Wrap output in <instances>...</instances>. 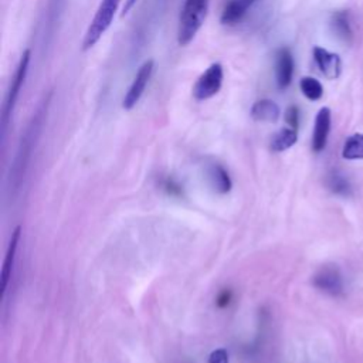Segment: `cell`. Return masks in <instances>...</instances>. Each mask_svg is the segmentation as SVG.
<instances>
[{"instance_id":"obj_7","label":"cell","mask_w":363,"mask_h":363,"mask_svg":"<svg viewBox=\"0 0 363 363\" xmlns=\"http://www.w3.org/2000/svg\"><path fill=\"white\" fill-rule=\"evenodd\" d=\"M294 75V57L286 47H281L275 52V81L279 89L291 85Z\"/></svg>"},{"instance_id":"obj_15","label":"cell","mask_w":363,"mask_h":363,"mask_svg":"<svg viewBox=\"0 0 363 363\" xmlns=\"http://www.w3.org/2000/svg\"><path fill=\"white\" fill-rule=\"evenodd\" d=\"M342 156L347 160L363 159V133H354L346 139L342 149Z\"/></svg>"},{"instance_id":"obj_16","label":"cell","mask_w":363,"mask_h":363,"mask_svg":"<svg viewBox=\"0 0 363 363\" xmlns=\"http://www.w3.org/2000/svg\"><path fill=\"white\" fill-rule=\"evenodd\" d=\"M299 88L303 96L309 101H319L323 95L322 84L313 77H302L299 81Z\"/></svg>"},{"instance_id":"obj_3","label":"cell","mask_w":363,"mask_h":363,"mask_svg":"<svg viewBox=\"0 0 363 363\" xmlns=\"http://www.w3.org/2000/svg\"><path fill=\"white\" fill-rule=\"evenodd\" d=\"M30 58H31V51L26 50L21 54V58H20L18 65L16 68L14 77H13V79L10 82L7 94H6V99H4V105H3V113H1V132L3 133L6 132L9 121H10L11 115H13L14 108H16V104H17L21 86H23V84L26 81V77H27V72H28Z\"/></svg>"},{"instance_id":"obj_11","label":"cell","mask_w":363,"mask_h":363,"mask_svg":"<svg viewBox=\"0 0 363 363\" xmlns=\"http://www.w3.org/2000/svg\"><path fill=\"white\" fill-rule=\"evenodd\" d=\"M20 227H16V230L11 233V238L9 242V248L6 252V258L3 262V268H1V275H0V281H1V295H4L10 277H11V269H13V264H14V257H16V250L18 245V238H20Z\"/></svg>"},{"instance_id":"obj_13","label":"cell","mask_w":363,"mask_h":363,"mask_svg":"<svg viewBox=\"0 0 363 363\" xmlns=\"http://www.w3.org/2000/svg\"><path fill=\"white\" fill-rule=\"evenodd\" d=\"M298 140L296 129L294 128H282L279 132H277L271 140V149L274 152H284L289 147H292Z\"/></svg>"},{"instance_id":"obj_2","label":"cell","mask_w":363,"mask_h":363,"mask_svg":"<svg viewBox=\"0 0 363 363\" xmlns=\"http://www.w3.org/2000/svg\"><path fill=\"white\" fill-rule=\"evenodd\" d=\"M121 4V0H101L94 18L91 20L84 40H82V50L86 51L92 48L101 37L106 33V30L111 27L115 13L118 11V7Z\"/></svg>"},{"instance_id":"obj_9","label":"cell","mask_w":363,"mask_h":363,"mask_svg":"<svg viewBox=\"0 0 363 363\" xmlns=\"http://www.w3.org/2000/svg\"><path fill=\"white\" fill-rule=\"evenodd\" d=\"M330 109L328 106H323L318 111L315 116V125H313V133H312V149L313 152H322L326 146L328 136L330 132Z\"/></svg>"},{"instance_id":"obj_5","label":"cell","mask_w":363,"mask_h":363,"mask_svg":"<svg viewBox=\"0 0 363 363\" xmlns=\"http://www.w3.org/2000/svg\"><path fill=\"white\" fill-rule=\"evenodd\" d=\"M153 69H155V61L153 60H146L139 67V69L136 71V75H135L129 89L126 91V94L123 96V101H122L123 109L129 111V109H132L139 102V99L142 98V95H143V92L146 89V85H147L149 79L152 78Z\"/></svg>"},{"instance_id":"obj_17","label":"cell","mask_w":363,"mask_h":363,"mask_svg":"<svg viewBox=\"0 0 363 363\" xmlns=\"http://www.w3.org/2000/svg\"><path fill=\"white\" fill-rule=\"evenodd\" d=\"M332 26L333 30L336 31V34L343 38V40H349L352 37V30H350V24H349V18L347 14L345 11H339L333 16L332 18Z\"/></svg>"},{"instance_id":"obj_14","label":"cell","mask_w":363,"mask_h":363,"mask_svg":"<svg viewBox=\"0 0 363 363\" xmlns=\"http://www.w3.org/2000/svg\"><path fill=\"white\" fill-rule=\"evenodd\" d=\"M208 176H210V182L211 186L218 191V193H227L231 190V180L230 176L227 173V170L224 167H221L220 164H213L208 170Z\"/></svg>"},{"instance_id":"obj_12","label":"cell","mask_w":363,"mask_h":363,"mask_svg":"<svg viewBox=\"0 0 363 363\" xmlns=\"http://www.w3.org/2000/svg\"><path fill=\"white\" fill-rule=\"evenodd\" d=\"M255 1L257 0H230L221 13V23L228 26L238 23Z\"/></svg>"},{"instance_id":"obj_8","label":"cell","mask_w":363,"mask_h":363,"mask_svg":"<svg viewBox=\"0 0 363 363\" xmlns=\"http://www.w3.org/2000/svg\"><path fill=\"white\" fill-rule=\"evenodd\" d=\"M313 60L320 69V72L328 78V79H336L340 75L342 71V61L340 57L335 52H330L322 47H313Z\"/></svg>"},{"instance_id":"obj_19","label":"cell","mask_w":363,"mask_h":363,"mask_svg":"<svg viewBox=\"0 0 363 363\" xmlns=\"http://www.w3.org/2000/svg\"><path fill=\"white\" fill-rule=\"evenodd\" d=\"M285 122L289 125V128L298 129L299 125V109L295 105H291L285 111Z\"/></svg>"},{"instance_id":"obj_20","label":"cell","mask_w":363,"mask_h":363,"mask_svg":"<svg viewBox=\"0 0 363 363\" xmlns=\"http://www.w3.org/2000/svg\"><path fill=\"white\" fill-rule=\"evenodd\" d=\"M228 353L225 349H216L208 356V363H228Z\"/></svg>"},{"instance_id":"obj_4","label":"cell","mask_w":363,"mask_h":363,"mask_svg":"<svg viewBox=\"0 0 363 363\" xmlns=\"http://www.w3.org/2000/svg\"><path fill=\"white\" fill-rule=\"evenodd\" d=\"M223 65L220 62H213L196 81L193 85V96L197 101H206L217 95L223 85Z\"/></svg>"},{"instance_id":"obj_18","label":"cell","mask_w":363,"mask_h":363,"mask_svg":"<svg viewBox=\"0 0 363 363\" xmlns=\"http://www.w3.org/2000/svg\"><path fill=\"white\" fill-rule=\"evenodd\" d=\"M328 186L336 194H340V196H349L350 194V184L342 174H337V173L330 174Z\"/></svg>"},{"instance_id":"obj_10","label":"cell","mask_w":363,"mask_h":363,"mask_svg":"<svg viewBox=\"0 0 363 363\" xmlns=\"http://www.w3.org/2000/svg\"><path fill=\"white\" fill-rule=\"evenodd\" d=\"M251 118L257 122H277L281 109L272 99H259L251 106Z\"/></svg>"},{"instance_id":"obj_1","label":"cell","mask_w":363,"mask_h":363,"mask_svg":"<svg viewBox=\"0 0 363 363\" xmlns=\"http://www.w3.org/2000/svg\"><path fill=\"white\" fill-rule=\"evenodd\" d=\"M208 4L210 0H184L177 28V43L180 45H187L196 37L207 17Z\"/></svg>"},{"instance_id":"obj_21","label":"cell","mask_w":363,"mask_h":363,"mask_svg":"<svg viewBox=\"0 0 363 363\" xmlns=\"http://www.w3.org/2000/svg\"><path fill=\"white\" fill-rule=\"evenodd\" d=\"M136 1H138V0H125V4H123V7H122L121 16L123 17L125 14H128V13L132 10V7L136 4Z\"/></svg>"},{"instance_id":"obj_6","label":"cell","mask_w":363,"mask_h":363,"mask_svg":"<svg viewBox=\"0 0 363 363\" xmlns=\"http://www.w3.org/2000/svg\"><path fill=\"white\" fill-rule=\"evenodd\" d=\"M313 285L328 295L339 296L343 292V281L337 268L323 267L313 277Z\"/></svg>"}]
</instances>
